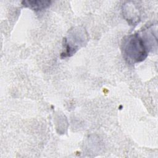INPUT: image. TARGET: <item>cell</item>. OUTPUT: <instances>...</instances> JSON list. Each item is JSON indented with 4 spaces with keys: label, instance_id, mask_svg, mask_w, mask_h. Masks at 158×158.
Masks as SVG:
<instances>
[{
    "label": "cell",
    "instance_id": "6da1fadb",
    "mask_svg": "<svg viewBox=\"0 0 158 158\" xmlns=\"http://www.w3.org/2000/svg\"><path fill=\"white\" fill-rule=\"evenodd\" d=\"M149 46L143 36L135 33L124 40L122 49L125 59L135 64L142 62L147 57Z\"/></svg>",
    "mask_w": 158,
    "mask_h": 158
},
{
    "label": "cell",
    "instance_id": "7a4b0ae2",
    "mask_svg": "<svg viewBox=\"0 0 158 158\" xmlns=\"http://www.w3.org/2000/svg\"><path fill=\"white\" fill-rule=\"evenodd\" d=\"M82 31L81 30H73L71 31L69 37L64 40V43L63 46L65 51L62 53V56L67 57L72 55L78 50L79 45L84 43L85 41V35L83 32L80 35Z\"/></svg>",
    "mask_w": 158,
    "mask_h": 158
},
{
    "label": "cell",
    "instance_id": "3957f363",
    "mask_svg": "<svg viewBox=\"0 0 158 158\" xmlns=\"http://www.w3.org/2000/svg\"><path fill=\"white\" fill-rule=\"evenodd\" d=\"M123 11L124 17L130 23L136 24L138 22L139 19L138 11L137 7L134 4H130V2H128L124 6Z\"/></svg>",
    "mask_w": 158,
    "mask_h": 158
},
{
    "label": "cell",
    "instance_id": "277c9868",
    "mask_svg": "<svg viewBox=\"0 0 158 158\" xmlns=\"http://www.w3.org/2000/svg\"><path fill=\"white\" fill-rule=\"evenodd\" d=\"M51 3V1H23L22 4L35 11L43 10L48 7Z\"/></svg>",
    "mask_w": 158,
    "mask_h": 158
}]
</instances>
